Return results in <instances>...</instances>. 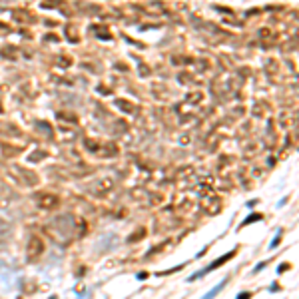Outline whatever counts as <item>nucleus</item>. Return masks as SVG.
<instances>
[{
	"mask_svg": "<svg viewBox=\"0 0 299 299\" xmlns=\"http://www.w3.org/2000/svg\"><path fill=\"white\" fill-rule=\"evenodd\" d=\"M233 255H235V251H229L228 253V255H223V257H219V259L218 261H215V263H211V265H208V267H204V269H201V271H198V273H194V275H191V277H188V281H194V279H199V277H201V275H205V273H209V271H211V269H215V267H219V265H223V263H225V261H228V259H231V257Z\"/></svg>",
	"mask_w": 299,
	"mask_h": 299,
	"instance_id": "1",
	"label": "nucleus"
},
{
	"mask_svg": "<svg viewBox=\"0 0 299 299\" xmlns=\"http://www.w3.org/2000/svg\"><path fill=\"white\" fill-rule=\"evenodd\" d=\"M114 247H118V238L114 233H106L102 239H98V249L100 251H112Z\"/></svg>",
	"mask_w": 299,
	"mask_h": 299,
	"instance_id": "2",
	"label": "nucleus"
},
{
	"mask_svg": "<svg viewBox=\"0 0 299 299\" xmlns=\"http://www.w3.org/2000/svg\"><path fill=\"white\" fill-rule=\"evenodd\" d=\"M12 277H14V269H10L4 261H0V283H4L6 287L12 285Z\"/></svg>",
	"mask_w": 299,
	"mask_h": 299,
	"instance_id": "3",
	"label": "nucleus"
},
{
	"mask_svg": "<svg viewBox=\"0 0 299 299\" xmlns=\"http://www.w3.org/2000/svg\"><path fill=\"white\" fill-rule=\"evenodd\" d=\"M225 283H228V279H223V281H219V283H218V285H215L214 289H209V291H208V293H205V295H204V297H201V299H214V297H215V295H218V293H219V291H221V289H223V287H225Z\"/></svg>",
	"mask_w": 299,
	"mask_h": 299,
	"instance_id": "4",
	"label": "nucleus"
},
{
	"mask_svg": "<svg viewBox=\"0 0 299 299\" xmlns=\"http://www.w3.org/2000/svg\"><path fill=\"white\" fill-rule=\"evenodd\" d=\"M257 219H261V214H253V215H249V218L243 221V225H247V223H251V221H257Z\"/></svg>",
	"mask_w": 299,
	"mask_h": 299,
	"instance_id": "5",
	"label": "nucleus"
},
{
	"mask_svg": "<svg viewBox=\"0 0 299 299\" xmlns=\"http://www.w3.org/2000/svg\"><path fill=\"white\" fill-rule=\"evenodd\" d=\"M279 238H281V231L277 233V238H273V241H271V245H269V249H275L277 247V243H279Z\"/></svg>",
	"mask_w": 299,
	"mask_h": 299,
	"instance_id": "6",
	"label": "nucleus"
},
{
	"mask_svg": "<svg viewBox=\"0 0 299 299\" xmlns=\"http://www.w3.org/2000/svg\"><path fill=\"white\" fill-rule=\"evenodd\" d=\"M249 297H251V293H247V291H243V293H239V295H238L235 299H249Z\"/></svg>",
	"mask_w": 299,
	"mask_h": 299,
	"instance_id": "7",
	"label": "nucleus"
},
{
	"mask_svg": "<svg viewBox=\"0 0 299 299\" xmlns=\"http://www.w3.org/2000/svg\"><path fill=\"white\" fill-rule=\"evenodd\" d=\"M263 267H265V263H259V265H255V267H253V273H257V271H261Z\"/></svg>",
	"mask_w": 299,
	"mask_h": 299,
	"instance_id": "8",
	"label": "nucleus"
},
{
	"mask_svg": "<svg viewBox=\"0 0 299 299\" xmlns=\"http://www.w3.org/2000/svg\"><path fill=\"white\" fill-rule=\"evenodd\" d=\"M138 279H140V281H144V279H148V273H138Z\"/></svg>",
	"mask_w": 299,
	"mask_h": 299,
	"instance_id": "9",
	"label": "nucleus"
}]
</instances>
